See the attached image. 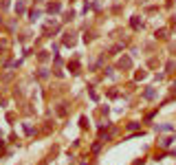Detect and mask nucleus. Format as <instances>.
I'll return each instance as SVG.
<instances>
[{
	"label": "nucleus",
	"instance_id": "obj_2",
	"mask_svg": "<svg viewBox=\"0 0 176 165\" xmlns=\"http://www.w3.org/2000/svg\"><path fill=\"white\" fill-rule=\"evenodd\" d=\"M156 132H172V123H161V126H154Z\"/></svg>",
	"mask_w": 176,
	"mask_h": 165
},
{
	"label": "nucleus",
	"instance_id": "obj_3",
	"mask_svg": "<svg viewBox=\"0 0 176 165\" xmlns=\"http://www.w3.org/2000/svg\"><path fill=\"white\" fill-rule=\"evenodd\" d=\"M132 66V60L130 57H121L119 60V68H130Z\"/></svg>",
	"mask_w": 176,
	"mask_h": 165
},
{
	"label": "nucleus",
	"instance_id": "obj_12",
	"mask_svg": "<svg viewBox=\"0 0 176 165\" xmlns=\"http://www.w3.org/2000/svg\"><path fill=\"white\" fill-rule=\"evenodd\" d=\"M38 77H40V79H46V77H48V70H46V68H40V73H38Z\"/></svg>",
	"mask_w": 176,
	"mask_h": 165
},
{
	"label": "nucleus",
	"instance_id": "obj_17",
	"mask_svg": "<svg viewBox=\"0 0 176 165\" xmlns=\"http://www.w3.org/2000/svg\"><path fill=\"white\" fill-rule=\"evenodd\" d=\"M84 165H86V163H84Z\"/></svg>",
	"mask_w": 176,
	"mask_h": 165
},
{
	"label": "nucleus",
	"instance_id": "obj_8",
	"mask_svg": "<svg viewBox=\"0 0 176 165\" xmlns=\"http://www.w3.org/2000/svg\"><path fill=\"white\" fill-rule=\"evenodd\" d=\"M64 44H66V46H73V44H75V33H66Z\"/></svg>",
	"mask_w": 176,
	"mask_h": 165
},
{
	"label": "nucleus",
	"instance_id": "obj_9",
	"mask_svg": "<svg viewBox=\"0 0 176 165\" xmlns=\"http://www.w3.org/2000/svg\"><path fill=\"white\" fill-rule=\"evenodd\" d=\"M134 77H137V79L141 82V79H145V77H147V73H145V70L141 68V70H137V73H134Z\"/></svg>",
	"mask_w": 176,
	"mask_h": 165
},
{
	"label": "nucleus",
	"instance_id": "obj_11",
	"mask_svg": "<svg viewBox=\"0 0 176 165\" xmlns=\"http://www.w3.org/2000/svg\"><path fill=\"white\" fill-rule=\"evenodd\" d=\"M156 38H159V40H165V38H167V31H165V29H159V31H156Z\"/></svg>",
	"mask_w": 176,
	"mask_h": 165
},
{
	"label": "nucleus",
	"instance_id": "obj_7",
	"mask_svg": "<svg viewBox=\"0 0 176 165\" xmlns=\"http://www.w3.org/2000/svg\"><path fill=\"white\" fill-rule=\"evenodd\" d=\"M60 9H62L60 2H51V5H48V13H60Z\"/></svg>",
	"mask_w": 176,
	"mask_h": 165
},
{
	"label": "nucleus",
	"instance_id": "obj_6",
	"mask_svg": "<svg viewBox=\"0 0 176 165\" xmlns=\"http://www.w3.org/2000/svg\"><path fill=\"white\" fill-rule=\"evenodd\" d=\"M24 11H27V7H24V2H22V0H18V2H16V13H18V16H22Z\"/></svg>",
	"mask_w": 176,
	"mask_h": 165
},
{
	"label": "nucleus",
	"instance_id": "obj_4",
	"mask_svg": "<svg viewBox=\"0 0 176 165\" xmlns=\"http://www.w3.org/2000/svg\"><path fill=\"white\" fill-rule=\"evenodd\" d=\"M143 97H145V99H154V97H156V88H147V90H143Z\"/></svg>",
	"mask_w": 176,
	"mask_h": 165
},
{
	"label": "nucleus",
	"instance_id": "obj_14",
	"mask_svg": "<svg viewBox=\"0 0 176 165\" xmlns=\"http://www.w3.org/2000/svg\"><path fill=\"white\" fill-rule=\"evenodd\" d=\"M79 126L82 128H88V119H86V117H82V119H79Z\"/></svg>",
	"mask_w": 176,
	"mask_h": 165
},
{
	"label": "nucleus",
	"instance_id": "obj_16",
	"mask_svg": "<svg viewBox=\"0 0 176 165\" xmlns=\"http://www.w3.org/2000/svg\"><path fill=\"white\" fill-rule=\"evenodd\" d=\"M137 128H139L137 121H130V123H128V130H137Z\"/></svg>",
	"mask_w": 176,
	"mask_h": 165
},
{
	"label": "nucleus",
	"instance_id": "obj_15",
	"mask_svg": "<svg viewBox=\"0 0 176 165\" xmlns=\"http://www.w3.org/2000/svg\"><path fill=\"white\" fill-rule=\"evenodd\" d=\"M38 57H40V62H46V60H48V55H46V51H42V53H40Z\"/></svg>",
	"mask_w": 176,
	"mask_h": 165
},
{
	"label": "nucleus",
	"instance_id": "obj_10",
	"mask_svg": "<svg viewBox=\"0 0 176 165\" xmlns=\"http://www.w3.org/2000/svg\"><path fill=\"white\" fill-rule=\"evenodd\" d=\"M29 20H33V22H35V20H40V11H38V9H35V11H31V13H29Z\"/></svg>",
	"mask_w": 176,
	"mask_h": 165
},
{
	"label": "nucleus",
	"instance_id": "obj_13",
	"mask_svg": "<svg viewBox=\"0 0 176 165\" xmlns=\"http://www.w3.org/2000/svg\"><path fill=\"white\" fill-rule=\"evenodd\" d=\"M75 18V11H68V13H64V22H68V20H73Z\"/></svg>",
	"mask_w": 176,
	"mask_h": 165
},
{
	"label": "nucleus",
	"instance_id": "obj_5",
	"mask_svg": "<svg viewBox=\"0 0 176 165\" xmlns=\"http://www.w3.org/2000/svg\"><path fill=\"white\" fill-rule=\"evenodd\" d=\"M172 141H174V136H165V139L159 141V145H161V148H169V145H172Z\"/></svg>",
	"mask_w": 176,
	"mask_h": 165
},
{
	"label": "nucleus",
	"instance_id": "obj_1",
	"mask_svg": "<svg viewBox=\"0 0 176 165\" xmlns=\"http://www.w3.org/2000/svg\"><path fill=\"white\" fill-rule=\"evenodd\" d=\"M130 27H132L134 31H139V29H143V20H141L139 16H132V20H130Z\"/></svg>",
	"mask_w": 176,
	"mask_h": 165
}]
</instances>
